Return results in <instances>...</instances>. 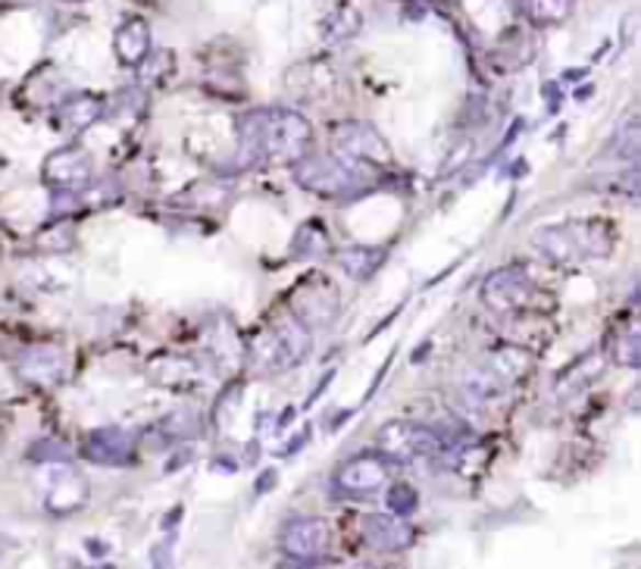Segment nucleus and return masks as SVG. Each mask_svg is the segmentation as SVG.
<instances>
[{
	"label": "nucleus",
	"mask_w": 641,
	"mask_h": 569,
	"mask_svg": "<svg viewBox=\"0 0 641 569\" xmlns=\"http://www.w3.org/2000/svg\"><path fill=\"white\" fill-rule=\"evenodd\" d=\"M341 486L353 488V491H375L385 482V464L379 460H353L345 467V472L338 476Z\"/></svg>",
	"instance_id": "nucleus-1"
},
{
	"label": "nucleus",
	"mask_w": 641,
	"mask_h": 569,
	"mask_svg": "<svg viewBox=\"0 0 641 569\" xmlns=\"http://www.w3.org/2000/svg\"><path fill=\"white\" fill-rule=\"evenodd\" d=\"M323 542H326V528L323 523H301V526L291 528L289 535V548L294 554H304V557H313L316 550L323 548Z\"/></svg>",
	"instance_id": "nucleus-3"
},
{
	"label": "nucleus",
	"mask_w": 641,
	"mask_h": 569,
	"mask_svg": "<svg viewBox=\"0 0 641 569\" xmlns=\"http://www.w3.org/2000/svg\"><path fill=\"white\" fill-rule=\"evenodd\" d=\"M385 445L392 447L394 454H401V457H414V454H423V450H432L435 442L432 435L423 432V428L394 426L385 432Z\"/></svg>",
	"instance_id": "nucleus-2"
}]
</instances>
